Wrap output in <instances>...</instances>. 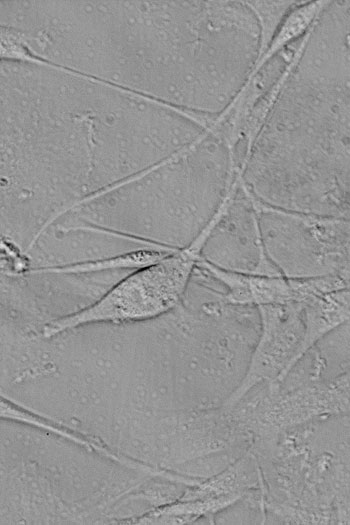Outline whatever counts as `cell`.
<instances>
[{
	"instance_id": "8992f818",
	"label": "cell",
	"mask_w": 350,
	"mask_h": 525,
	"mask_svg": "<svg viewBox=\"0 0 350 525\" xmlns=\"http://www.w3.org/2000/svg\"><path fill=\"white\" fill-rule=\"evenodd\" d=\"M254 201L266 255L282 276H337L350 284V218L304 215Z\"/></svg>"
},
{
	"instance_id": "8fae6325",
	"label": "cell",
	"mask_w": 350,
	"mask_h": 525,
	"mask_svg": "<svg viewBox=\"0 0 350 525\" xmlns=\"http://www.w3.org/2000/svg\"><path fill=\"white\" fill-rule=\"evenodd\" d=\"M303 319L301 357L324 336L350 320V285L304 302Z\"/></svg>"
},
{
	"instance_id": "ba28073f",
	"label": "cell",
	"mask_w": 350,
	"mask_h": 525,
	"mask_svg": "<svg viewBox=\"0 0 350 525\" xmlns=\"http://www.w3.org/2000/svg\"><path fill=\"white\" fill-rule=\"evenodd\" d=\"M304 302L259 306L260 332L246 372L221 407L229 410L262 383L281 382L300 360Z\"/></svg>"
},
{
	"instance_id": "7c38bea8",
	"label": "cell",
	"mask_w": 350,
	"mask_h": 525,
	"mask_svg": "<svg viewBox=\"0 0 350 525\" xmlns=\"http://www.w3.org/2000/svg\"><path fill=\"white\" fill-rule=\"evenodd\" d=\"M298 363L311 381L350 373V320L319 340Z\"/></svg>"
},
{
	"instance_id": "277c9868",
	"label": "cell",
	"mask_w": 350,
	"mask_h": 525,
	"mask_svg": "<svg viewBox=\"0 0 350 525\" xmlns=\"http://www.w3.org/2000/svg\"><path fill=\"white\" fill-rule=\"evenodd\" d=\"M237 170L230 137L213 127L184 151L90 198L76 214L84 223L102 215L144 216L192 241L223 205Z\"/></svg>"
},
{
	"instance_id": "9c48e42d",
	"label": "cell",
	"mask_w": 350,
	"mask_h": 525,
	"mask_svg": "<svg viewBox=\"0 0 350 525\" xmlns=\"http://www.w3.org/2000/svg\"><path fill=\"white\" fill-rule=\"evenodd\" d=\"M217 250L203 257L223 269L254 275L282 276L266 255L255 201L236 179L206 242Z\"/></svg>"
},
{
	"instance_id": "4fadbf2b",
	"label": "cell",
	"mask_w": 350,
	"mask_h": 525,
	"mask_svg": "<svg viewBox=\"0 0 350 525\" xmlns=\"http://www.w3.org/2000/svg\"><path fill=\"white\" fill-rule=\"evenodd\" d=\"M177 249L176 247L160 246V247H149L143 250H136L130 253H125L119 256L84 263H73L66 264L63 266L47 267L32 269L26 272V274H42V273H55V274H79L88 273L94 271H102L107 269L115 268H141L152 264L170 252Z\"/></svg>"
},
{
	"instance_id": "5b68a950",
	"label": "cell",
	"mask_w": 350,
	"mask_h": 525,
	"mask_svg": "<svg viewBox=\"0 0 350 525\" xmlns=\"http://www.w3.org/2000/svg\"><path fill=\"white\" fill-rule=\"evenodd\" d=\"M210 234L211 228H204L187 245L124 277L92 305L45 324L43 336L52 338L94 323L145 321L172 312L185 299Z\"/></svg>"
},
{
	"instance_id": "30bf717a",
	"label": "cell",
	"mask_w": 350,
	"mask_h": 525,
	"mask_svg": "<svg viewBox=\"0 0 350 525\" xmlns=\"http://www.w3.org/2000/svg\"><path fill=\"white\" fill-rule=\"evenodd\" d=\"M197 271L220 285L225 302L240 306L306 302L320 294L350 285L337 276L287 278L239 273L218 267L203 257Z\"/></svg>"
},
{
	"instance_id": "52a82bcc",
	"label": "cell",
	"mask_w": 350,
	"mask_h": 525,
	"mask_svg": "<svg viewBox=\"0 0 350 525\" xmlns=\"http://www.w3.org/2000/svg\"><path fill=\"white\" fill-rule=\"evenodd\" d=\"M350 415V373L294 386L266 384L257 392L251 427L256 438L272 439L315 420Z\"/></svg>"
},
{
	"instance_id": "7a4b0ae2",
	"label": "cell",
	"mask_w": 350,
	"mask_h": 525,
	"mask_svg": "<svg viewBox=\"0 0 350 525\" xmlns=\"http://www.w3.org/2000/svg\"><path fill=\"white\" fill-rule=\"evenodd\" d=\"M7 196L43 210L44 234L109 187L189 148L212 128L195 116L43 61L1 57Z\"/></svg>"
},
{
	"instance_id": "3957f363",
	"label": "cell",
	"mask_w": 350,
	"mask_h": 525,
	"mask_svg": "<svg viewBox=\"0 0 350 525\" xmlns=\"http://www.w3.org/2000/svg\"><path fill=\"white\" fill-rule=\"evenodd\" d=\"M238 172L263 205L350 218V1L310 22Z\"/></svg>"
},
{
	"instance_id": "6da1fadb",
	"label": "cell",
	"mask_w": 350,
	"mask_h": 525,
	"mask_svg": "<svg viewBox=\"0 0 350 525\" xmlns=\"http://www.w3.org/2000/svg\"><path fill=\"white\" fill-rule=\"evenodd\" d=\"M1 55L53 64L217 119L242 92L262 33L242 1H0Z\"/></svg>"
}]
</instances>
